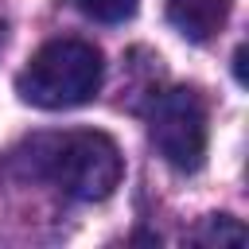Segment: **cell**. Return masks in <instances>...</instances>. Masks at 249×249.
Segmentation results:
<instances>
[{
    "label": "cell",
    "instance_id": "3957f363",
    "mask_svg": "<svg viewBox=\"0 0 249 249\" xmlns=\"http://www.w3.org/2000/svg\"><path fill=\"white\" fill-rule=\"evenodd\" d=\"M148 136L175 171H198L206 160V101L198 97V89H163L152 101Z\"/></svg>",
    "mask_w": 249,
    "mask_h": 249
},
{
    "label": "cell",
    "instance_id": "277c9868",
    "mask_svg": "<svg viewBox=\"0 0 249 249\" xmlns=\"http://www.w3.org/2000/svg\"><path fill=\"white\" fill-rule=\"evenodd\" d=\"M167 19L175 23L179 35L206 43L218 35L230 19V0H167Z\"/></svg>",
    "mask_w": 249,
    "mask_h": 249
},
{
    "label": "cell",
    "instance_id": "6da1fadb",
    "mask_svg": "<svg viewBox=\"0 0 249 249\" xmlns=\"http://www.w3.org/2000/svg\"><path fill=\"white\" fill-rule=\"evenodd\" d=\"M12 160L23 167V175L43 179L82 202L109 198L124 179V156H121L117 140L105 132H93V128L31 136Z\"/></svg>",
    "mask_w": 249,
    "mask_h": 249
},
{
    "label": "cell",
    "instance_id": "8992f818",
    "mask_svg": "<svg viewBox=\"0 0 249 249\" xmlns=\"http://www.w3.org/2000/svg\"><path fill=\"white\" fill-rule=\"evenodd\" d=\"M198 237H202V241H218V245H222V241L241 245V241H245V230H241L230 214H214V218L206 222V233H198Z\"/></svg>",
    "mask_w": 249,
    "mask_h": 249
},
{
    "label": "cell",
    "instance_id": "7a4b0ae2",
    "mask_svg": "<svg viewBox=\"0 0 249 249\" xmlns=\"http://www.w3.org/2000/svg\"><path fill=\"white\" fill-rule=\"evenodd\" d=\"M105 78V58L86 39L43 43L16 78V89L35 109H74L93 101Z\"/></svg>",
    "mask_w": 249,
    "mask_h": 249
},
{
    "label": "cell",
    "instance_id": "5b68a950",
    "mask_svg": "<svg viewBox=\"0 0 249 249\" xmlns=\"http://www.w3.org/2000/svg\"><path fill=\"white\" fill-rule=\"evenodd\" d=\"M74 8L97 23H124L136 16L140 0H74Z\"/></svg>",
    "mask_w": 249,
    "mask_h": 249
}]
</instances>
